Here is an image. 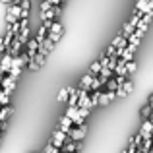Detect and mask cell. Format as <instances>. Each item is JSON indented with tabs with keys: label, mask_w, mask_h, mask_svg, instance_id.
I'll use <instances>...</instances> for the list:
<instances>
[{
	"label": "cell",
	"mask_w": 153,
	"mask_h": 153,
	"mask_svg": "<svg viewBox=\"0 0 153 153\" xmlns=\"http://www.w3.org/2000/svg\"><path fill=\"white\" fill-rule=\"evenodd\" d=\"M147 2H149V0H138V2H136V6H134V10H142Z\"/></svg>",
	"instance_id": "cell-41"
},
{
	"label": "cell",
	"mask_w": 153,
	"mask_h": 153,
	"mask_svg": "<svg viewBox=\"0 0 153 153\" xmlns=\"http://www.w3.org/2000/svg\"><path fill=\"white\" fill-rule=\"evenodd\" d=\"M151 136H153V128H151Z\"/></svg>",
	"instance_id": "cell-50"
},
{
	"label": "cell",
	"mask_w": 153,
	"mask_h": 153,
	"mask_svg": "<svg viewBox=\"0 0 153 153\" xmlns=\"http://www.w3.org/2000/svg\"><path fill=\"white\" fill-rule=\"evenodd\" d=\"M16 82H18V79H14V78H12V76H4V78H2V82H0V87H2V89L4 91H6V93H14V89H16Z\"/></svg>",
	"instance_id": "cell-5"
},
{
	"label": "cell",
	"mask_w": 153,
	"mask_h": 153,
	"mask_svg": "<svg viewBox=\"0 0 153 153\" xmlns=\"http://www.w3.org/2000/svg\"><path fill=\"white\" fill-rule=\"evenodd\" d=\"M62 149H66V151H70V153H78V151L83 149V142H74V140H70V142H64Z\"/></svg>",
	"instance_id": "cell-9"
},
{
	"label": "cell",
	"mask_w": 153,
	"mask_h": 153,
	"mask_svg": "<svg viewBox=\"0 0 153 153\" xmlns=\"http://www.w3.org/2000/svg\"><path fill=\"white\" fill-rule=\"evenodd\" d=\"M103 87H105V83L101 82V78H99V76H95V79H93V83H91L89 91H95V89H103Z\"/></svg>",
	"instance_id": "cell-29"
},
{
	"label": "cell",
	"mask_w": 153,
	"mask_h": 153,
	"mask_svg": "<svg viewBox=\"0 0 153 153\" xmlns=\"http://www.w3.org/2000/svg\"><path fill=\"white\" fill-rule=\"evenodd\" d=\"M66 138H68L66 132H62L60 128H56V130H52V134H51V143L62 149V146H64V142H66Z\"/></svg>",
	"instance_id": "cell-3"
},
{
	"label": "cell",
	"mask_w": 153,
	"mask_h": 153,
	"mask_svg": "<svg viewBox=\"0 0 153 153\" xmlns=\"http://www.w3.org/2000/svg\"><path fill=\"white\" fill-rule=\"evenodd\" d=\"M39 45H41V43L37 41V39H29V41L25 43V51H27V54H29V58H33L35 54H37V51H39Z\"/></svg>",
	"instance_id": "cell-10"
},
{
	"label": "cell",
	"mask_w": 153,
	"mask_h": 153,
	"mask_svg": "<svg viewBox=\"0 0 153 153\" xmlns=\"http://www.w3.org/2000/svg\"><path fill=\"white\" fill-rule=\"evenodd\" d=\"M47 33H49V27H47V25H41V27H39V31H37V35H35V39H37L39 43H43L47 39Z\"/></svg>",
	"instance_id": "cell-22"
},
{
	"label": "cell",
	"mask_w": 153,
	"mask_h": 153,
	"mask_svg": "<svg viewBox=\"0 0 153 153\" xmlns=\"http://www.w3.org/2000/svg\"><path fill=\"white\" fill-rule=\"evenodd\" d=\"M120 87L126 91V95H132V93H134V82H132V79H126V82H124Z\"/></svg>",
	"instance_id": "cell-27"
},
{
	"label": "cell",
	"mask_w": 153,
	"mask_h": 153,
	"mask_svg": "<svg viewBox=\"0 0 153 153\" xmlns=\"http://www.w3.org/2000/svg\"><path fill=\"white\" fill-rule=\"evenodd\" d=\"M114 99H118L116 97V91H101V97H99V107H105V105H111Z\"/></svg>",
	"instance_id": "cell-6"
},
{
	"label": "cell",
	"mask_w": 153,
	"mask_h": 153,
	"mask_svg": "<svg viewBox=\"0 0 153 153\" xmlns=\"http://www.w3.org/2000/svg\"><path fill=\"white\" fill-rule=\"evenodd\" d=\"M126 68H128V74H134V72L138 70V62H136V58L128 60V62H126Z\"/></svg>",
	"instance_id": "cell-32"
},
{
	"label": "cell",
	"mask_w": 153,
	"mask_h": 153,
	"mask_svg": "<svg viewBox=\"0 0 153 153\" xmlns=\"http://www.w3.org/2000/svg\"><path fill=\"white\" fill-rule=\"evenodd\" d=\"M134 29H136V27L132 25L130 22H126V23L122 25V31H120V33H122V35H126V37H128V35H132V33H134Z\"/></svg>",
	"instance_id": "cell-28"
},
{
	"label": "cell",
	"mask_w": 153,
	"mask_h": 153,
	"mask_svg": "<svg viewBox=\"0 0 153 153\" xmlns=\"http://www.w3.org/2000/svg\"><path fill=\"white\" fill-rule=\"evenodd\" d=\"M151 128H153L151 118H146V120L142 122V128L138 130L140 134H142V138H143V140H146V138H153V136H151Z\"/></svg>",
	"instance_id": "cell-8"
},
{
	"label": "cell",
	"mask_w": 153,
	"mask_h": 153,
	"mask_svg": "<svg viewBox=\"0 0 153 153\" xmlns=\"http://www.w3.org/2000/svg\"><path fill=\"white\" fill-rule=\"evenodd\" d=\"M8 76H12L14 79H18L19 76H22V68H19V66H12L10 70H8Z\"/></svg>",
	"instance_id": "cell-30"
},
{
	"label": "cell",
	"mask_w": 153,
	"mask_h": 153,
	"mask_svg": "<svg viewBox=\"0 0 153 153\" xmlns=\"http://www.w3.org/2000/svg\"><path fill=\"white\" fill-rule=\"evenodd\" d=\"M14 37H16V33L10 29V27H6V33L0 37V52H6L8 49H10V45H12V41H14Z\"/></svg>",
	"instance_id": "cell-4"
},
{
	"label": "cell",
	"mask_w": 153,
	"mask_h": 153,
	"mask_svg": "<svg viewBox=\"0 0 153 153\" xmlns=\"http://www.w3.org/2000/svg\"><path fill=\"white\" fill-rule=\"evenodd\" d=\"M49 31H51V33H60V35H64V25L60 23V19H54V22H52V25L49 27Z\"/></svg>",
	"instance_id": "cell-20"
},
{
	"label": "cell",
	"mask_w": 153,
	"mask_h": 153,
	"mask_svg": "<svg viewBox=\"0 0 153 153\" xmlns=\"http://www.w3.org/2000/svg\"><path fill=\"white\" fill-rule=\"evenodd\" d=\"M87 136V124H82V126H72L70 132H68V138L74 140V142H83Z\"/></svg>",
	"instance_id": "cell-2"
},
{
	"label": "cell",
	"mask_w": 153,
	"mask_h": 153,
	"mask_svg": "<svg viewBox=\"0 0 153 153\" xmlns=\"http://www.w3.org/2000/svg\"><path fill=\"white\" fill-rule=\"evenodd\" d=\"M114 76H124V78H128V68H126V60L124 58H120L118 60V64H116V68H114Z\"/></svg>",
	"instance_id": "cell-15"
},
{
	"label": "cell",
	"mask_w": 153,
	"mask_h": 153,
	"mask_svg": "<svg viewBox=\"0 0 153 153\" xmlns=\"http://www.w3.org/2000/svg\"><path fill=\"white\" fill-rule=\"evenodd\" d=\"M105 52H107V54H108V56H112V54H116V47H114V45H108V47H107V51H105Z\"/></svg>",
	"instance_id": "cell-43"
},
{
	"label": "cell",
	"mask_w": 153,
	"mask_h": 153,
	"mask_svg": "<svg viewBox=\"0 0 153 153\" xmlns=\"http://www.w3.org/2000/svg\"><path fill=\"white\" fill-rule=\"evenodd\" d=\"M23 47H25V45H23V43L18 39V35H16V37H14V41H12V45H10V49H8V52H10L12 56H18L19 52H22Z\"/></svg>",
	"instance_id": "cell-13"
},
{
	"label": "cell",
	"mask_w": 153,
	"mask_h": 153,
	"mask_svg": "<svg viewBox=\"0 0 153 153\" xmlns=\"http://www.w3.org/2000/svg\"><path fill=\"white\" fill-rule=\"evenodd\" d=\"M45 64H47V54H43V52L37 51V54L27 62V68H29V72H39Z\"/></svg>",
	"instance_id": "cell-1"
},
{
	"label": "cell",
	"mask_w": 153,
	"mask_h": 153,
	"mask_svg": "<svg viewBox=\"0 0 153 153\" xmlns=\"http://www.w3.org/2000/svg\"><path fill=\"white\" fill-rule=\"evenodd\" d=\"M118 87H120V85H118V82H116L114 76H112L111 79H107V83H105V89H107V91H116Z\"/></svg>",
	"instance_id": "cell-23"
},
{
	"label": "cell",
	"mask_w": 153,
	"mask_h": 153,
	"mask_svg": "<svg viewBox=\"0 0 153 153\" xmlns=\"http://www.w3.org/2000/svg\"><path fill=\"white\" fill-rule=\"evenodd\" d=\"M52 8V2L51 0H41V12H47Z\"/></svg>",
	"instance_id": "cell-39"
},
{
	"label": "cell",
	"mask_w": 153,
	"mask_h": 153,
	"mask_svg": "<svg viewBox=\"0 0 153 153\" xmlns=\"http://www.w3.org/2000/svg\"><path fill=\"white\" fill-rule=\"evenodd\" d=\"M128 43L140 47V45H142V37H140V35H136V33H132V35H128Z\"/></svg>",
	"instance_id": "cell-31"
},
{
	"label": "cell",
	"mask_w": 153,
	"mask_h": 153,
	"mask_svg": "<svg viewBox=\"0 0 153 153\" xmlns=\"http://www.w3.org/2000/svg\"><path fill=\"white\" fill-rule=\"evenodd\" d=\"M72 126H74V122H72V118H70V116L62 114V116H60V118H58V128H60V130H62V132H66V134H68Z\"/></svg>",
	"instance_id": "cell-12"
},
{
	"label": "cell",
	"mask_w": 153,
	"mask_h": 153,
	"mask_svg": "<svg viewBox=\"0 0 153 153\" xmlns=\"http://www.w3.org/2000/svg\"><path fill=\"white\" fill-rule=\"evenodd\" d=\"M78 112H79V116H82V118H89V112H91V108L89 107H78Z\"/></svg>",
	"instance_id": "cell-34"
},
{
	"label": "cell",
	"mask_w": 153,
	"mask_h": 153,
	"mask_svg": "<svg viewBox=\"0 0 153 153\" xmlns=\"http://www.w3.org/2000/svg\"><path fill=\"white\" fill-rule=\"evenodd\" d=\"M151 105L149 103H146V105H142V108H140V118L142 120H146V118H149L151 116Z\"/></svg>",
	"instance_id": "cell-19"
},
{
	"label": "cell",
	"mask_w": 153,
	"mask_h": 153,
	"mask_svg": "<svg viewBox=\"0 0 153 153\" xmlns=\"http://www.w3.org/2000/svg\"><path fill=\"white\" fill-rule=\"evenodd\" d=\"M51 2H52V6H62L64 0H51Z\"/></svg>",
	"instance_id": "cell-44"
},
{
	"label": "cell",
	"mask_w": 153,
	"mask_h": 153,
	"mask_svg": "<svg viewBox=\"0 0 153 153\" xmlns=\"http://www.w3.org/2000/svg\"><path fill=\"white\" fill-rule=\"evenodd\" d=\"M118 60H120V56H116V54H112L111 60H108V68H111L112 72H114V68H116V64H118Z\"/></svg>",
	"instance_id": "cell-36"
},
{
	"label": "cell",
	"mask_w": 153,
	"mask_h": 153,
	"mask_svg": "<svg viewBox=\"0 0 153 153\" xmlns=\"http://www.w3.org/2000/svg\"><path fill=\"white\" fill-rule=\"evenodd\" d=\"M45 151H47V153H60L62 149H60V147H56V146H52V143L49 142V143L45 146Z\"/></svg>",
	"instance_id": "cell-37"
},
{
	"label": "cell",
	"mask_w": 153,
	"mask_h": 153,
	"mask_svg": "<svg viewBox=\"0 0 153 153\" xmlns=\"http://www.w3.org/2000/svg\"><path fill=\"white\" fill-rule=\"evenodd\" d=\"M93 79H95V74H91V72L83 74V76H82V82H79V89H87V91H89ZM89 93H91V91H89Z\"/></svg>",
	"instance_id": "cell-11"
},
{
	"label": "cell",
	"mask_w": 153,
	"mask_h": 153,
	"mask_svg": "<svg viewBox=\"0 0 153 153\" xmlns=\"http://www.w3.org/2000/svg\"><path fill=\"white\" fill-rule=\"evenodd\" d=\"M91 107H99V97H101V89H95L91 91Z\"/></svg>",
	"instance_id": "cell-26"
},
{
	"label": "cell",
	"mask_w": 153,
	"mask_h": 153,
	"mask_svg": "<svg viewBox=\"0 0 153 153\" xmlns=\"http://www.w3.org/2000/svg\"><path fill=\"white\" fill-rule=\"evenodd\" d=\"M41 153H47V151H45V149H43V151H41Z\"/></svg>",
	"instance_id": "cell-51"
},
{
	"label": "cell",
	"mask_w": 153,
	"mask_h": 153,
	"mask_svg": "<svg viewBox=\"0 0 153 153\" xmlns=\"http://www.w3.org/2000/svg\"><path fill=\"white\" fill-rule=\"evenodd\" d=\"M31 153H35V151H31Z\"/></svg>",
	"instance_id": "cell-52"
},
{
	"label": "cell",
	"mask_w": 153,
	"mask_h": 153,
	"mask_svg": "<svg viewBox=\"0 0 153 153\" xmlns=\"http://www.w3.org/2000/svg\"><path fill=\"white\" fill-rule=\"evenodd\" d=\"M14 2H16V4H19V0H14Z\"/></svg>",
	"instance_id": "cell-49"
},
{
	"label": "cell",
	"mask_w": 153,
	"mask_h": 153,
	"mask_svg": "<svg viewBox=\"0 0 153 153\" xmlns=\"http://www.w3.org/2000/svg\"><path fill=\"white\" fill-rule=\"evenodd\" d=\"M52 10H54V19L62 18V6H52Z\"/></svg>",
	"instance_id": "cell-40"
},
{
	"label": "cell",
	"mask_w": 153,
	"mask_h": 153,
	"mask_svg": "<svg viewBox=\"0 0 153 153\" xmlns=\"http://www.w3.org/2000/svg\"><path fill=\"white\" fill-rule=\"evenodd\" d=\"M8 12H12V14L16 16V18H22V6H19V4H16V2H12L10 6H8Z\"/></svg>",
	"instance_id": "cell-24"
},
{
	"label": "cell",
	"mask_w": 153,
	"mask_h": 153,
	"mask_svg": "<svg viewBox=\"0 0 153 153\" xmlns=\"http://www.w3.org/2000/svg\"><path fill=\"white\" fill-rule=\"evenodd\" d=\"M12 60H14V56L10 54V52H2V58H0V70L4 72V74H8V70L12 68Z\"/></svg>",
	"instance_id": "cell-7"
},
{
	"label": "cell",
	"mask_w": 153,
	"mask_h": 153,
	"mask_svg": "<svg viewBox=\"0 0 153 153\" xmlns=\"http://www.w3.org/2000/svg\"><path fill=\"white\" fill-rule=\"evenodd\" d=\"M2 134H4V132H0V146H2Z\"/></svg>",
	"instance_id": "cell-48"
},
{
	"label": "cell",
	"mask_w": 153,
	"mask_h": 153,
	"mask_svg": "<svg viewBox=\"0 0 153 153\" xmlns=\"http://www.w3.org/2000/svg\"><path fill=\"white\" fill-rule=\"evenodd\" d=\"M101 68H103V64L99 62V58H97V60H93V62H91V66H89V72H91V74H95V76H99Z\"/></svg>",
	"instance_id": "cell-25"
},
{
	"label": "cell",
	"mask_w": 153,
	"mask_h": 153,
	"mask_svg": "<svg viewBox=\"0 0 153 153\" xmlns=\"http://www.w3.org/2000/svg\"><path fill=\"white\" fill-rule=\"evenodd\" d=\"M4 105H12V95L0 87V107H4Z\"/></svg>",
	"instance_id": "cell-21"
},
{
	"label": "cell",
	"mask_w": 153,
	"mask_h": 153,
	"mask_svg": "<svg viewBox=\"0 0 153 153\" xmlns=\"http://www.w3.org/2000/svg\"><path fill=\"white\" fill-rule=\"evenodd\" d=\"M116 97H118V99H126L128 95H126V91H124L122 87H118V89H116Z\"/></svg>",
	"instance_id": "cell-42"
},
{
	"label": "cell",
	"mask_w": 153,
	"mask_h": 153,
	"mask_svg": "<svg viewBox=\"0 0 153 153\" xmlns=\"http://www.w3.org/2000/svg\"><path fill=\"white\" fill-rule=\"evenodd\" d=\"M12 112H14V108H12V105H4V107H0V120H8L12 116Z\"/></svg>",
	"instance_id": "cell-17"
},
{
	"label": "cell",
	"mask_w": 153,
	"mask_h": 153,
	"mask_svg": "<svg viewBox=\"0 0 153 153\" xmlns=\"http://www.w3.org/2000/svg\"><path fill=\"white\" fill-rule=\"evenodd\" d=\"M54 47H56V43H52V41H51V39H49V37H47V39H45V41H43V43H41V45H39V52H43V54H47V56H49V54H51V52H52V51H54Z\"/></svg>",
	"instance_id": "cell-14"
},
{
	"label": "cell",
	"mask_w": 153,
	"mask_h": 153,
	"mask_svg": "<svg viewBox=\"0 0 153 153\" xmlns=\"http://www.w3.org/2000/svg\"><path fill=\"white\" fill-rule=\"evenodd\" d=\"M111 45H114L116 49H124V47L128 45V37H126V35H122V33H118L114 39H112V43H111Z\"/></svg>",
	"instance_id": "cell-16"
},
{
	"label": "cell",
	"mask_w": 153,
	"mask_h": 153,
	"mask_svg": "<svg viewBox=\"0 0 153 153\" xmlns=\"http://www.w3.org/2000/svg\"><path fill=\"white\" fill-rule=\"evenodd\" d=\"M64 114L66 116H70V118H74V116H78V107H70V105H68V108H66V112H64Z\"/></svg>",
	"instance_id": "cell-35"
},
{
	"label": "cell",
	"mask_w": 153,
	"mask_h": 153,
	"mask_svg": "<svg viewBox=\"0 0 153 153\" xmlns=\"http://www.w3.org/2000/svg\"><path fill=\"white\" fill-rule=\"evenodd\" d=\"M4 22H6V25H12V23L18 22V18H16L12 12H6V14H4Z\"/></svg>",
	"instance_id": "cell-33"
},
{
	"label": "cell",
	"mask_w": 153,
	"mask_h": 153,
	"mask_svg": "<svg viewBox=\"0 0 153 153\" xmlns=\"http://www.w3.org/2000/svg\"><path fill=\"white\" fill-rule=\"evenodd\" d=\"M0 2H2V4H4V6H10V4H12V2H14V0H0Z\"/></svg>",
	"instance_id": "cell-46"
},
{
	"label": "cell",
	"mask_w": 153,
	"mask_h": 153,
	"mask_svg": "<svg viewBox=\"0 0 153 153\" xmlns=\"http://www.w3.org/2000/svg\"><path fill=\"white\" fill-rule=\"evenodd\" d=\"M147 6H149V10L153 12V0H149V2H147Z\"/></svg>",
	"instance_id": "cell-47"
},
{
	"label": "cell",
	"mask_w": 153,
	"mask_h": 153,
	"mask_svg": "<svg viewBox=\"0 0 153 153\" xmlns=\"http://www.w3.org/2000/svg\"><path fill=\"white\" fill-rule=\"evenodd\" d=\"M108 60H111V56H108L107 52H101V54H99V62H101L103 66H108Z\"/></svg>",
	"instance_id": "cell-38"
},
{
	"label": "cell",
	"mask_w": 153,
	"mask_h": 153,
	"mask_svg": "<svg viewBox=\"0 0 153 153\" xmlns=\"http://www.w3.org/2000/svg\"><path fill=\"white\" fill-rule=\"evenodd\" d=\"M68 97H70V87H62V89L58 91V95H56V101L58 103H66Z\"/></svg>",
	"instance_id": "cell-18"
},
{
	"label": "cell",
	"mask_w": 153,
	"mask_h": 153,
	"mask_svg": "<svg viewBox=\"0 0 153 153\" xmlns=\"http://www.w3.org/2000/svg\"><path fill=\"white\" fill-rule=\"evenodd\" d=\"M146 103H149L151 107H153V91H151V93H149V97H147V101H146Z\"/></svg>",
	"instance_id": "cell-45"
}]
</instances>
